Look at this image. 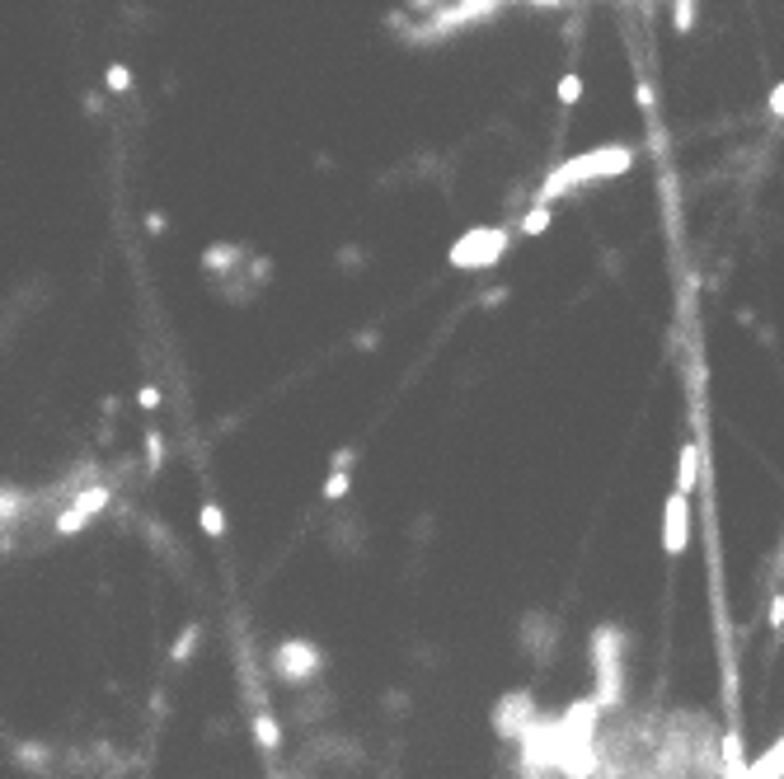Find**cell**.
Instances as JSON below:
<instances>
[{"mask_svg": "<svg viewBox=\"0 0 784 779\" xmlns=\"http://www.w3.org/2000/svg\"><path fill=\"white\" fill-rule=\"evenodd\" d=\"M592 676H597L592 700H597L606 714H615V709L625 704V634L615 625L592 629Z\"/></svg>", "mask_w": 784, "mask_h": 779, "instance_id": "obj_2", "label": "cell"}, {"mask_svg": "<svg viewBox=\"0 0 784 779\" xmlns=\"http://www.w3.org/2000/svg\"><path fill=\"white\" fill-rule=\"evenodd\" d=\"M700 465H705V460H700V446L695 442H686L681 446V470H677V493H686V498H691L695 489H700Z\"/></svg>", "mask_w": 784, "mask_h": 779, "instance_id": "obj_9", "label": "cell"}, {"mask_svg": "<svg viewBox=\"0 0 784 779\" xmlns=\"http://www.w3.org/2000/svg\"><path fill=\"white\" fill-rule=\"evenodd\" d=\"M339 268H343V273H353V268H367V254H362L357 245H343V249H339Z\"/></svg>", "mask_w": 784, "mask_h": 779, "instance_id": "obj_21", "label": "cell"}, {"mask_svg": "<svg viewBox=\"0 0 784 779\" xmlns=\"http://www.w3.org/2000/svg\"><path fill=\"white\" fill-rule=\"evenodd\" d=\"M108 503H113V489H108V484H94V489L76 493V498H71V503L52 517V535H62V540H66V535H80L90 521L104 517Z\"/></svg>", "mask_w": 784, "mask_h": 779, "instance_id": "obj_7", "label": "cell"}, {"mask_svg": "<svg viewBox=\"0 0 784 779\" xmlns=\"http://www.w3.org/2000/svg\"><path fill=\"white\" fill-rule=\"evenodd\" d=\"M249 733H254V742H259L263 751H277V747H282V723L273 718V709H263V714L249 718Z\"/></svg>", "mask_w": 784, "mask_h": 779, "instance_id": "obj_10", "label": "cell"}, {"mask_svg": "<svg viewBox=\"0 0 784 779\" xmlns=\"http://www.w3.org/2000/svg\"><path fill=\"white\" fill-rule=\"evenodd\" d=\"M137 409H146V413L160 409V390H155V385H141L137 390Z\"/></svg>", "mask_w": 784, "mask_h": 779, "instance_id": "obj_22", "label": "cell"}, {"mask_svg": "<svg viewBox=\"0 0 784 779\" xmlns=\"http://www.w3.org/2000/svg\"><path fill=\"white\" fill-rule=\"evenodd\" d=\"M672 29L677 33L695 29V0H672Z\"/></svg>", "mask_w": 784, "mask_h": 779, "instance_id": "obj_18", "label": "cell"}, {"mask_svg": "<svg viewBox=\"0 0 784 779\" xmlns=\"http://www.w3.org/2000/svg\"><path fill=\"white\" fill-rule=\"evenodd\" d=\"M404 5H409V10H437L442 0H404Z\"/></svg>", "mask_w": 784, "mask_h": 779, "instance_id": "obj_31", "label": "cell"}, {"mask_svg": "<svg viewBox=\"0 0 784 779\" xmlns=\"http://www.w3.org/2000/svg\"><path fill=\"white\" fill-rule=\"evenodd\" d=\"M353 343H357V348H362V352H371V348H376V343H381V334H376V329H367V334H357Z\"/></svg>", "mask_w": 784, "mask_h": 779, "instance_id": "obj_29", "label": "cell"}, {"mask_svg": "<svg viewBox=\"0 0 784 779\" xmlns=\"http://www.w3.org/2000/svg\"><path fill=\"white\" fill-rule=\"evenodd\" d=\"M512 249V230L508 226H470L446 249V263L461 268V273H484L493 263H503V254Z\"/></svg>", "mask_w": 784, "mask_h": 779, "instance_id": "obj_4", "label": "cell"}, {"mask_svg": "<svg viewBox=\"0 0 784 779\" xmlns=\"http://www.w3.org/2000/svg\"><path fill=\"white\" fill-rule=\"evenodd\" d=\"M324 648L315 639H282L268 653V676L287 690H310L324 676Z\"/></svg>", "mask_w": 784, "mask_h": 779, "instance_id": "obj_3", "label": "cell"}, {"mask_svg": "<svg viewBox=\"0 0 784 779\" xmlns=\"http://www.w3.org/2000/svg\"><path fill=\"white\" fill-rule=\"evenodd\" d=\"M503 301H508V287H489L479 296V306H503Z\"/></svg>", "mask_w": 784, "mask_h": 779, "instance_id": "obj_26", "label": "cell"}, {"mask_svg": "<svg viewBox=\"0 0 784 779\" xmlns=\"http://www.w3.org/2000/svg\"><path fill=\"white\" fill-rule=\"evenodd\" d=\"M141 442H146V474H160V465H165V432L151 428Z\"/></svg>", "mask_w": 784, "mask_h": 779, "instance_id": "obj_15", "label": "cell"}, {"mask_svg": "<svg viewBox=\"0 0 784 779\" xmlns=\"http://www.w3.org/2000/svg\"><path fill=\"white\" fill-rule=\"evenodd\" d=\"M104 85H108V94H127V90H132V71H127L123 62H113L104 71Z\"/></svg>", "mask_w": 784, "mask_h": 779, "instance_id": "obj_17", "label": "cell"}, {"mask_svg": "<svg viewBox=\"0 0 784 779\" xmlns=\"http://www.w3.org/2000/svg\"><path fill=\"white\" fill-rule=\"evenodd\" d=\"M146 230H151V235H165V230H170V221H165L160 212H146Z\"/></svg>", "mask_w": 784, "mask_h": 779, "instance_id": "obj_27", "label": "cell"}, {"mask_svg": "<svg viewBox=\"0 0 784 779\" xmlns=\"http://www.w3.org/2000/svg\"><path fill=\"white\" fill-rule=\"evenodd\" d=\"M357 456H362V451H357V446H339V451H334V456H329V470H343V474H353Z\"/></svg>", "mask_w": 784, "mask_h": 779, "instance_id": "obj_20", "label": "cell"}, {"mask_svg": "<svg viewBox=\"0 0 784 779\" xmlns=\"http://www.w3.org/2000/svg\"><path fill=\"white\" fill-rule=\"evenodd\" d=\"M686 540H691V498L672 493L662 503V550L677 559V554H686Z\"/></svg>", "mask_w": 784, "mask_h": 779, "instance_id": "obj_8", "label": "cell"}, {"mask_svg": "<svg viewBox=\"0 0 784 779\" xmlns=\"http://www.w3.org/2000/svg\"><path fill=\"white\" fill-rule=\"evenodd\" d=\"M198 643H202V625H184V629H179V639L170 643V662H174V667H188L193 653H198Z\"/></svg>", "mask_w": 784, "mask_h": 779, "instance_id": "obj_11", "label": "cell"}, {"mask_svg": "<svg viewBox=\"0 0 784 779\" xmlns=\"http://www.w3.org/2000/svg\"><path fill=\"white\" fill-rule=\"evenodd\" d=\"M559 639H564V625H559V615H550V611H526L522 625H517V648H522L536 667H550L554 653H559Z\"/></svg>", "mask_w": 784, "mask_h": 779, "instance_id": "obj_6", "label": "cell"}, {"mask_svg": "<svg viewBox=\"0 0 784 779\" xmlns=\"http://www.w3.org/2000/svg\"><path fill=\"white\" fill-rule=\"evenodd\" d=\"M784 625V592L770 596V629H780Z\"/></svg>", "mask_w": 784, "mask_h": 779, "instance_id": "obj_24", "label": "cell"}, {"mask_svg": "<svg viewBox=\"0 0 784 779\" xmlns=\"http://www.w3.org/2000/svg\"><path fill=\"white\" fill-rule=\"evenodd\" d=\"M770 113H775V118H784V80L775 85V90H770Z\"/></svg>", "mask_w": 784, "mask_h": 779, "instance_id": "obj_28", "label": "cell"}, {"mask_svg": "<svg viewBox=\"0 0 784 779\" xmlns=\"http://www.w3.org/2000/svg\"><path fill=\"white\" fill-rule=\"evenodd\" d=\"M198 526L216 540V535H226V512H221L216 503H202V507H198Z\"/></svg>", "mask_w": 784, "mask_h": 779, "instance_id": "obj_16", "label": "cell"}, {"mask_svg": "<svg viewBox=\"0 0 784 779\" xmlns=\"http://www.w3.org/2000/svg\"><path fill=\"white\" fill-rule=\"evenodd\" d=\"M15 761H19V765H29L33 775H43V765L52 761V751H47L43 742H19V747H15Z\"/></svg>", "mask_w": 784, "mask_h": 779, "instance_id": "obj_13", "label": "cell"}, {"mask_svg": "<svg viewBox=\"0 0 784 779\" xmlns=\"http://www.w3.org/2000/svg\"><path fill=\"white\" fill-rule=\"evenodd\" d=\"M634 104H639V108H653V85H648V80H639V85H634Z\"/></svg>", "mask_w": 784, "mask_h": 779, "instance_id": "obj_25", "label": "cell"}, {"mask_svg": "<svg viewBox=\"0 0 784 779\" xmlns=\"http://www.w3.org/2000/svg\"><path fill=\"white\" fill-rule=\"evenodd\" d=\"M578 99H583V76H578V71H569V76L559 80V104L573 108Z\"/></svg>", "mask_w": 784, "mask_h": 779, "instance_id": "obj_19", "label": "cell"}, {"mask_svg": "<svg viewBox=\"0 0 784 779\" xmlns=\"http://www.w3.org/2000/svg\"><path fill=\"white\" fill-rule=\"evenodd\" d=\"M630 165H634L630 146H597V151H587V155H573V160H564V165H554L550 174H545V184L536 188V202L550 207L554 198L573 193L578 184H601V179L630 174Z\"/></svg>", "mask_w": 784, "mask_h": 779, "instance_id": "obj_1", "label": "cell"}, {"mask_svg": "<svg viewBox=\"0 0 784 779\" xmlns=\"http://www.w3.org/2000/svg\"><path fill=\"white\" fill-rule=\"evenodd\" d=\"M273 779H282V775H273Z\"/></svg>", "mask_w": 784, "mask_h": 779, "instance_id": "obj_32", "label": "cell"}, {"mask_svg": "<svg viewBox=\"0 0 784 779\" xmlns=\"http://www.w3.org/2000/svg\"><path fill=\"white\" fill-rule=\"evenodd\" d=\"M550 221H554L550 207H545V202H531V207H526V216H522V226H517V230L536 240V235H545V230H550Z\"/></svg>", "mask_w": 784, "mask_h": 779, "instance_id": "obj_12", "label": "cell"}, {"mask_svg": "<svg viewBox=\"0 0 784 779\" xmlns=\"http://www.w3.org/2000/svg\"><path fill=\"white\" fill-rule=\"evenodd\" d=\"M540 718L545 714H540V704L531 690H508V695H498V704H493V733H498L503 747L517 751Z\"/></svg>", "mask_w": 784, "mask_h": 779, "instance_id": "obj_5", "label": "cell"}, {"mask_svg": "<svg viewBox=\"0 0 784 779\" xmlns=\"http://www.w3.org/2000/svg\"><path fill=\"white\" fill-rule=\"evenodd\" d=\"M85 113H104V99H99V94H85Z\"/></svg>", "mask_w": 784, "mask_h": 779, "instance_id": "obj_30", "label": "cell"}, {"mask_svg": "<svg viewBox=\"0 0 784 779\" xmlns=\"http://www.w3.org/2000/svg\"><path fill=\"white\" fill-rule=\"evenodd\" d=\"M385 709H390V714H409V695H404V690H390V695H385Z\"/></svg>", "mask_w": 784, "mask_h": 779, "instance_id": "obj_23", "label": "cell"}, {"mask_svg": "<svg viewBox=\"0 0 784 779\" xmlns=\"http://www.w3.org/2000/svg\"><path fill=\"white\" fill-rule=\"evenodd\" d=\"M353 493V474H343V470H329V479H324V489H320V498L324 503H343Z\"/></svg>", "mask_w": 784, "mask_h": 779, "instance_id": "obj_14", "label": "cell"}]
</instances>
